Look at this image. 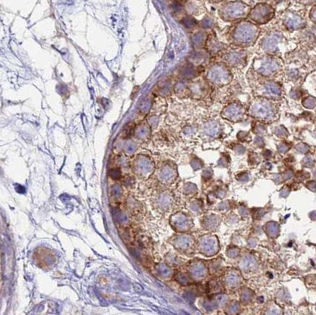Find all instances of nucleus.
I'll return each mask as SVG.
<instances>
[{
	"instance_id": "f257e3e1",
	"label": "nucleus",
	"mask_w": 316,
	"mask_h": 315,
	"mask_svg": "<svg viewBox=\"0 0 316 315\" xmlns=\"http://www.w3.org/2000/svg\"><path fill=\"white\" fill-rule=\"evenodd\" d=\"M250 7L242 1H232L221 7L220 14L225 18H240L249 13Z\"/></svg>"
},
{
	"instance_id": "f03ea898",
	"label": "nucleus",
	"mask_w": 316,
	"mask_h": 315,
	"mask_svg": "<svg viewBox=\"0 0 316 315\" xmlns=\"http://www.w3.org/2000/svg\"><path fill=\"white\" fill-rule=\"evenodd\" d=\"M302 2L304 3V4H311V3H314L316 0H301Z\"/></svg>"
},
{
	"instance_id": "7ed1b4c3",
	"label": "nucleus",
	"mask_w": 316,
	"mask_h": 315,
	"mask_svg": "<svg viewBox=\"0 0 316 315\" xmlns=\"http://www.w3.org/2000/svg\"><path fill=\"white\" fill-rule=\"evenodd\" d=\"M210 3H214V4H218V3L222 2L224 0H209Z\"/></svg>"
}]
</instances>
